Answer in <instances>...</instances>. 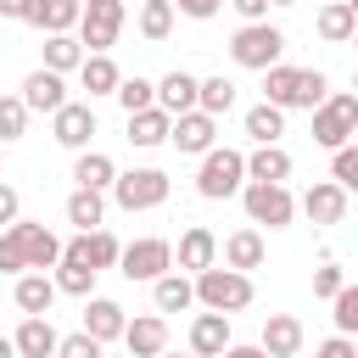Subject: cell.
I'll use <instances>...</instances> for the list:
<instances>
[{
  "label": "cell",
  "instance_id": "obj_1",
  "mask_svg": "<svg viewBox=\"0 0 358 358\" xmlns=\"http://www.w3.org/2000/svg\"><path fill=\"white\" fill-rule=\"evenodd\" d=\"M190 291H196V302H201L207 313H224V319L241 313V308L257 296V291H252V274H235V268H218V263L201 268V274L190 280Z\"/></svg>",
  "mask_w": 358,
  "mask_h": 358
},
{
  "label": "cell",
  "instance_id": "obj_2",
  "mask_svg": "<svg viewBox=\"0 0 358 358\" xmlns=\"http://www.w3.org/2000/svg\"><path fill=\"white\" fill-rule=\"evenodd\" d=\"M352 134H358V95L352 90H330L313 106V145L341 151V145H352Z\"/></svg>",
  "mask_w": 358,
  "mask_h": 358
},
{
  "label": "cell",
  "instance_id": "obj_3",
  "mask_svg": "<svg viewBox=\"0 0 358 358\" xmlns=\"http://www.w3.org/2000/svg\"><path fill=\"white\" fill-rule=\"evenodd\" d=\"M241 185H246V157L235 145H213L196 168V190L207 201H229V196H241Z\"/></svg>",
  "mask_w": 358,
  "mask_h": 358
},
{
  "label": "cell",
  "instance_id": "obj_4",
  "mask_svg": "<svg viewBox=\"0 0 358 358\" xmlns=\"http://www.w3.org/2000/svg\"><path fill=\"white\" fill-rule=\"evenodd\" d=\"M117 34H123V0H84L78 6V45H84V56H106L112 45H117Z\"/></svg>",
  "mask_w": 358,
  "mask_h": 358
},
{
  "label": "cell",
  "instance_id": "obj_5",
  "mask_svg": "<svg viewBox=\"0 0 358 358\" xmlns=\"http://www.w3.org/2000/svg\"><path fill=\"white\" fill-rule=\"evenodd\" d=\"M280 50H285V34H280L274 22H241L235 39H229L235 67H252V73H268V67L280 62Z\"/></svg>",
  "mask_w": 358,
  "mask_h": 358
},
{
  "label": "cell",
  "instance_id": "obj_6",
  "mask_svg": "<svg viewBox=\"0 0 358 358\" xmlns=\"http://www.w3.org/2000/svg\"><path fill=\"white\" fill-rule=\"evenodd\" d=\"M112 201L123 213H151V207L168 201V173L162 168H129V173L112 179Z\"/></svg>",
  "mask_w": 358,
  "mask_h": 358
},
{
  "label": "cell",
  "instance_id": "obj_7",
  "mask_svg": "<svg viewBox=\"0 0 358 358\" xmlns=\"http://www.w3.org/2000/svg\"><path fill=\"white\" fill-rule=\"evenodd\" d=\"M168 268H173V246L162 235H140V241H129L117 252V274L123 280H162Z\"/></svg>",
  "mask_w": 358,
  "mask_h": 358
},
{
  "label": "cell",
  "instance_id": "obj_8",
  "mask_svg": "<svg viewBox=\"0 0 358 358\" xmlns=\"http://www.w3.org/2000/svg\"><path fill=\"white\" fill-rule=\"evenodd\" d=\"M241 207H246V218L252 224H268V229H285L291 218H296V201H291V190L285 185H241Z\"/></svg>",
  "mask_w": 358,
  "mask_h": 358
},
{
  "label": "cell",
  "instance_id": "obj_9",
  "mask_svg": "<svg viewBox=\"0 0 358 358\" xmlns=\"http://www.w3.org/2000/svg\"><path fill=\"white\" fill-rule=\"evenodd\" d=\"M50 140L67 145V151H90V140H95V106H90V101L56 106V112H50Z\"/></svg>",
  "mask_w": 358,
  "mask_h": 358
},
{
  "label": "cell",
  "instance_id": "obj_10",
  "mask_svg": "<svg viewBox=\"0 0 358 358\" xmlns=\"http://www.w3.org/2000/svg\"><path fill=\"white\" fill-rule=\"evenodd\" d=\"M17 241H22V257H28V274H45V268H56L62 263V241L45 229V224H28V218H17V224H6Z\"/></svg>",
  "mask_w": 358,
  "mask_h": 358
},
{
  "label": "cell",
  "instance_id": "obj_11",
  "mask_svg": "<svg viewBox=\"0 0 358 358\" xmlns=\"http://www.w3.org/2000/svg\"><path fill=\"white\" fill-rule=\"evenodd\" d=\"M168 140H173L185 157H207V151L218 145V117H207V112H185V117H173Z\"/></svg>",
  "mask_w": 358,
  "mask_h": 358
},
{
  "label": "cell",
  "instance_id": "obj_12",
  "mask_svg": "<svg viewBox=\"0 0 358 358\" xmlns=\"http://www.w3.org/2000/svg\"><path fill=\"white\" fill-rule=\"evenodd\" d=\"M117 252H123V241H117L112 229H90V235H78V241H67V246H62V257L90 263L95 274H101V268H117Z\"/></svg>",
  "mask_w": 358,
  "mask_h": 358
},
{
  "label": "cell",
  "instance_id": "obj_13",
  "mask_svg": "<svg viewBox=\"0 0 358 358\" xmlns=\"http://www.w3.org/2000/svg\"><path fill=\"white\" fill-rule=\"evenodd\" d=\"M123 324L129 319H123V308L112 296H84V336L90 341H101V347L106 341H123Z\"/></svg>",
  "mask_w": 358,
  "mask_h": 358
},
{
  "label": "cell",
  "instance_id": "obj_14",
  "mask_svg": "<svg viewBox=\"0 0 358 358\" xmlns=\"http://www.w3.org/2000/svg\"><path fill=\"white\" fill-rule=\"evenodd\" d=\"M123 347H129L134 358H157V352H168V319H162V313H140V319H129V324H123Z\"/></svg>",
  "mask_w": 358,
  "mask_h": 358
},
{
  "label": "cell",
  "instance_id": "obj_15",
  "mask_svg": "<svg viewBox=\"0 0 358 358\" xmlns=\"http://www.w3.org/2000/svg\"><path fill=\"white\" fill-rule=\"evenodd\" d=\"M28 112H56V106H67V84H62V73H45V67H34L28 78H22V95H17Z\"/></svg>",
  "mask_w": 358,
  "mask_h": 358
},
{
  "label": "cell",
  "instance_id": "obj_16",
  "mask_svg": "<svg viewBox=\"0 0 358 358\" xmlns=\"http://www.w3.org/2000/svg\"><path fill=\"white\" fill-rule=\"evenodd\" d=\"M173 257H179L185 274H201V268L218 263V235H213L207 224H190V229L179 235V252H173Z\"/></svg>",
  "mask_w": 358,
  "mask_h": 358
},
{
  "label": "cell",
  "instance_id": "obj_17",
  "mask_svg": "<svg viewBox=\"0 0 358 358\" xmlns=\"http://www.w3.org/2000/svg\"><path fill=\"white\" fill-rule=\"evenodd\" d=\"M257 347H263L268 358H296V352H302V319H291V313H268Z\"/></svg>",
  "mask_w": 358,
  "mask_h": 358
},
{
  "label": "cell",
  "instance_id": "obj_18",
  "mask_svg": "<svg viewBox=\"0 0 358 358\" xmlns=\"http://www.w3.org/2000/svg\"><path fill=\"white\" fill-rule=\"evenodd\" d=\"M78 6L84 0H28L22 22H34L39 34H73L78 28Z\"/></svg>",
  "mask_w": 358,
  "mask_h": 358
},
{
  "label": "cell",
  "instance_id": "obj_19",
  "mask_svg": "<svg viewBox=\"0 0 358 358\" xmlns=\"http://www.w3.org/2000/svg\"><path fill=\"white\" fill-rule=\"evenodd\" d=\"M302 213H308L313 224H341V218H347V190H341V185H330V179H319V185H308Z\"/></svg>",
  "mask_w": 358,
  "mask_h": 358
},
{
  "label": "cell",
  "instance_id": "obj_20",
  "mask_svg": "<svg viewBox=\"0 0 358 358\" xmlns=\"http://www.w3.org/2000/svg\"><path fill=\"white\" fill-rule=\"evenodd\" d=\"M229 347V319L224 313H196L190 319V358H218Z\"/></svg>",
  "mask_w": 358,
  "mask_h": 358
},
{
  "label": "cell",
  "instance_id": "obj_21",
  "mask_svg": "<svg viewBox=\"0 0 358 358\" xmlns=\"http://www.w3.org/2000/svg\"><path fill=\"white\" fill-rule=\"evenodd\" d=\"M56 324H50V313L45 319H22L17 324V336H11V347H17V358H56Z\"/></svg>",
  "mask_w": 358,
  "mask_h": 358
},
{
  "label": "cell",
  "instance_id": "obj_22",
  "mask_svg": "<svg viewBox=\"0 0 358 358\" xmlns=\"http://www.w3.org/2000/svg\"><path fill=\"white\" fill-rule=\"evenodd\" d=\"M157 112H168V117H185V112H196V78H190L185 67H173V73L157 84Z\"/></svg>",
  "mask_w": 358,
  "mask_h": 358
},
{
  "label": "cell",
  "instance_id": "obj_23",
  "mask_svg": "<svg viewBox=\"0 0 358 358\" xmlns=\"http://www.w3.org/2000/svg\"><path fill=\"white\" fill-rule=\"evenodd\" d=\"M246 179L252 185H285L291 179V151L285 145H257L246 157Z\"/></svg>",
  "mask_w": 358,
  "mask_h": 358
},
{
  "label": "cell",
  "instance_id": "obj_24",
  "mask_svg": "<svg viewBox=\"0 0 358 358\" xmlns=\"http://www.w3.org/2000/svg\"><path fill=\"white\" fill-rule=\"evenodd\" d=\"M313 28H319V39H330V45H347V39H352V28H358V6H352V0H324Z\"/></svg>",
  "mask_w": 358,
  "mask_h": 358
},
{
  "label": "cell",
  "instance_id": "obj_25",
  "mask_svg": "<svg viewBox=\"0 0 358 358\" xmlns=\"http://www.w3.org/2000/svg\"><path fill=\"white\" fill-rule=\"evenodd\" d=\"M263 101L268 106H296L302 101V67H285V62H274L268 73H263Z\"/></svg>",
  "mask_w": 358,
  "mask_h": 358
},
{
  "label": "cell",
  "instance_id": "obj_26",
  "mask_svg": "<svg viewBox=\"0 0 358 358\" xmlns=\"http://www.w3.org/2000/svg\"><path fill=\"white\" fill-rule=\"evenodd\" d=\"M263 257H268V246H263V235H257V229H235V235L224 241V268H235V274L263 268Z\"/></svg>",
  "mask_w": 358,
  "mask_h": 358
},
{
  "label": "cell",
  "instance_id": "obj_27",
  "mask_svg": "<svg viewBox=\"0 0 358 358\" xmlns=\"http://www.w3.org/2000/svg\"><path fill=\"white\" fill-rule=\"evenodd\" d=\"M17 308H22V319H45L50 313V302H56V285H50V274H17Z\"/></svg>",
  "mask_w": 358,
  "mask_h": 358
},
{
  "label": "cell",
  "instance_id": "obj_28",
  "mask_svg": "<svg viewBox=\"0 0 358 358\" xmlns=\"http://www.w3.org/2000/svg\"><path fill=\"white\" fill-rule=\"evenodd\" d=\"M112 179H117V162L106 151H78V162H73V185L78 190H112Z\"/></svg>",
  "mask_w": 358,
  "mask_h": 358
},
{
  "label": "cell",
  "instance_id": "obj_29",
  "mask_svg": "<svg viewBox=\"0 0 358 358\" xmlns=\"http://www.w3.org/2000/svg\"><path fill=\"white\" fill-rule=\"evenodd\" d=\"M151 296H157V313H185V308H196V291H190V274H162V280H151Z\"/></svg>",
  "mask_w": 358,
  "mask_h": 358
},
{
  "label": "cell",
  "instance_id": "obj_30",
  "mask_svg": "<svg viewBox=\"0 0 358 358\" xmlns=\"http://www.w3.org/2000/svg\"><path fill=\"white\" fill-rule=\"evenodd\" d=\"M168 129H173V117H168V112H157V106H145V112H134V117H129V145L151 151V145H162V140H168Z\"/></svg>",
  "mask_w": 358,
  "mask_h": 358
},
{
  "label": "cell",
  "instance_id": "obj_31",
  "mask_svg": "<svg viewBox=\"0 0 358 358\" xmlns=\"http://www.w3.org/2000/svg\"><path fill=\"white\" fill-rule=\"evenodd\" d=\"M101 218H106V196L73 185V196H67V224H78V235H90V229H101Z\"/></svg>",
  "mask_w": 358,
  "mask_h": 358
},
{
  "label": "cell",
  "instance_id": "obj_32",
  "mask_svg": "<svg viewBox=\"0 0 358 358\" xmlns=\"http://www.w3.org/2000/svg\"><path fill=\"white\" fill-rule=\"evenodd\" d=\"M45 73H78V62H84V45L73 39V34H45Z\"/></svg>",
  "mask_w": 358,
  "mask_h": 358
},
{
  "label": "cell",
  "instance_id": "obj_33",
  "mask_svg": "<svg viewBox=\"0 0 358 358\" xmlns=\"http://www.w3.org/2000/svg\"><path fill=\"white\" fill-rule=\"evenodd\" d=\"M117 78H123V73H117L112 56H84V62H78V84L90 90V101H95V95H112Z\"/></svg>",
  "mask_w": 358,
  "mask_h": 358
},
{
  "label": "cell",
  "instance_id": "obj_34",
  "mask_svg": "<svg viewBox=\"0 0 358 358\" xmlns=\"http://www.w3.org/2000/svg\"><path fill=\"white\" fill-rule=\"evenodd\" d=\"M246 134H252V145H280V134H285V112L268 106V101H257V106L246 112Z\"/></svg>",
  "mask_w": 358,
  "mask_h": 358
},
{
  "label": "cell",
  "instance_id": "obj_35",
  "mask_svg": "<svg viewBox=\"0 0 358 358\" xmlns=\"http://www.w3.org/2000/svg\"><path fill=\"white\" fill-rule=\"evenodd\" d=\"M50 285H56V296H95V268H90V263L62 257V263H56V274H50Z\"/></svg>",
  "mask_w": 358,
  "mask_h": 358
},
{
  "label": "cell",
  "instance_id": "obj_36",
  "mask_svg": "<svg viewBox=\"0 0 358 358\" xmlns=\"http://www.w3.org/2000/svg\"><path fill=\"white\" fill-rule=\"evenodd\" d=\"M235 106V84L218 73V78H196V112H207V117H224Z\"/></svg>",
  "mask_w": 358,
  "mask_h": 358
},
{
  "label": "cell",
  "instance_id": "obj_37",
  "mask_svg": "<svg viewBox=\"0 0 358 358\" xmlns=\"http://www.w3.org/2000/svg\"><path fill=\"white\" fill-rule=\"evenodd\" d=\"M112 95H117V106H123L129 117H134V112H145V106H157V84H151V78H140V73H134V78H117V90H112Z\"/></svg>",
  "mask_w": 358,
  "mask_h": 358
},
{
  "label": "cell",
  "instance_id": "obj_38",
  "mask_svg": "<svg viewBox=\"0 0 358 358\" xmlns=\"http://www.w3.org/2000/svg\"><path fill=\"white\" fill-rule=\"evenodd\" d=\"M140 34H145L151 45H162V39L173 34V6H168V0H145V6H140Z\"/></svg>",
  "mask_w": 358,
  "mask_h": 358
},
{
  "label": "cell",
  "instance_id": "obj_39",
  "mask_svg": "<svg viewBox=\"0 0 358 358\" xmlns=\"http://www.w3.org/2000/svg\"><path fill=\"white\" fill-rule=\"evenodd\" d=\"M22 129H28V106L17 95H0V145L22 140Z\"/></svg>",
  "mask_w": 358,
  "mask_h": 358
},
{
  "label": "cell",
  "instance_id": "obj_40",
  "mask_svg": "<svg viewBox=\"0 0 358 358\" xmlns=\"http://www.w3.org/2000/svg\"><path fill=\"white\" fill-rule=\"evenodd\" d=\"M330 302H336V313H330L336 319V336H352L358 330V285H341Z\"/></svg>",
  "mask_w": 358,
  "mask_h": 358
},
{
  "label": "cell",
  "instance_id": "obj_41",
  "mask_svg": "<svg viewBox=\"0 0 358 358\" xmlns=\"http://www.w3.org/2000/svg\"><path fill=\"white\" fill-rule=\"evenodd\" d=\"M330 185H341V190H352V185H358V145L330 151Z\"/></svg>",
  "mask_w": 358,
  "mask_h": 358
},
{
  "label": "cell",
  "instance_id": "obj_42",
  "mask_svg": "<svg viewBox=\"0 0 358 358\" xmlns=\"http://www.w3.org/2000/svg\"><path fill=\"white\" fill-rule=\"evenodd\" d=\"M0 274H28V257H22V241L11 229H0Z\"/></svg>",
  "mask_w": 358,
  "mask_h": 358
},
{
  "label": "cell",
  "instance_id": "obj_43",
  "mask_svg": "<svg viewBox=\"0 0 358 358\" xmlns=\"http://www.w3.org/2000/svg\"><path fill=\"white\" fill-rule=\"evenodd\" d=\"M324 95H330V78H324L319 67H302V101H296V106H308V112H313Z\"/></svg>",
  "mask_w": 358,
  "mask_h": 358
},
{
  "label": "cell",
  "instance_id": "obj_44",
  "mask_svg": "<svg viewBox=\"0 0 358 358\" xmlns=\"http://www.w3.org/2000/svg\"><path fill=\"white\" fill-rule=\"evenodd\" d=\"M56 358H101V341H90L84 330H73V336L56 341Z\"/></svg>",
  "mask_w": 358,
  "mask_h": 358
},
{
  "label": "cell",
  "instance_id": "obj_45",
  "mask_svg": "<svg viewBox=\"0 0 358 358\" xmlns=\"http://www.w3.org/2000/svg\"><path fill=\"white\" fill-rule=\"evenodd\" d=\"M341 285H347V274H341L336 263H319V268H313V296H336Z\"/></svg>",
  "mask_w": 358,
  "mask_h": 358
},
{
  "label": "cell",
  "instance_id": "obj_46",
  "mask_svg": "<svg viewBox=\"0 0 358 358\" xmlns=\"http://www.w3.org/2000/svg\"><path fill=\"white\" fill-rule=\"evenodd\" d=\"M168 6H173L179 17H196V22H207V17H218V6H224V0H168Z\"/></svg>",
  "mask_w": 358,
  "mask_h": 358
},
{
  "label": "cell",
  "instance_id": "obj_47",
  "mask_svg": "<svg viewBox=\"0 0 358 358\" xmlns=\"http://www.w3.org/2000/svg\"><path fill=\"white\" fill-rule=\"evenodd\" d=\"M17 218H22V196L11 185H0V224H17Z\"/></svg>",
  "mask_w": 358,
  "mask_h": 358
},
{
  "label": "cell",
  "instance_id": "obj_48",
  "mask_svg": "<svg viewBox=\"0 0 358 358\" xmlns=\"http://www.w3.org/2000/svg\"><path fill=\"white\" fill-rule=\"evenodd\" d=\"M313 358H358V347H352V336H330Z\"/></svg>",
  "mask_w": 358,
  "mask_h": 358
},
{
  "label": "cell",
  "instance_id": "obj_49",
  "mask_svg": "<svg viewBox=\"0 0 358 358\" xmlns=\"http://www.w3.org/2000/svg\"><path fill=\"white\" fill-rule=\"evenodd\" d=\"M229 6H235L246 22H268V0H229Z\"/></svg>",
  "mask_w": 358,
  "mask_h": 358
},
{
  "label": "cell",
  "instance_id": "obj_50",
  "mask_svg": "<svg viewBox=\"0 0 358 358\" xmlns=\"http://www.w3.org/2000/svg\"><path fill=\"white\" fill-rule=\"evenodd\" d=\"M218 358H268V352H263V347H257V341H252V347H241V341H229V347H224V352H218Z\"/></svg>",
  "mask_w": 358,
  "mask_h": 358
},
{
  "label": "cell",
  "instance_id": "obj_51",
  "mask_svg": "<svg viewBox=\"0 0 358 358\" xmlns=\"http://www.w3.org/2000/svg\"><path fill=\"white\" fill-rule=\"evenodd\" d=\"M22 11H28V0H0V17H11V22H22Z\"/></svg>",
  "mask_w": 358,
  "mask_h": 358
},
{
  "label": "cell",
  "instance_id": "obj_52",
  "mask_svg": "<svg viewBox=\"0 0 358 358\" xmlns=\"http://www.w3.org/2000/svg\"><path fill=\"white\" fill-rule=\"evenodd\" d=\"M0 358H17V347H11V336H0Z\"/></svg>",
  "mask_w": 358,
  "mask_h": 358
},
{
  "label": "cell",
  "instance_id": "obj_53",
  "mask_svg": "<svg viewBox=\"0 0 358 358\" xmlns=\"http://www.w3.org/2000/svg\"><path fill=\"white\" fill-rule=\"evenodd\" d=\"M157 358H190V352H157Z\"/></svg>",
  "mask_w": 358,
  "mask_h": 358
},
{
  "label": "cell",
  "instance_id": "obj_54",
  "mask_svg": "<svg viewBox=\"0 0 358 358\" xmlns=\"http://www.w3.org/2000/svg\"><path fill=\"white\" fill-rule=\"evenodd\" d=\"M268 6H296V0H268Z\"/></svg>",
  "mask_w": 358,
  "mask_h": 358
},
{
  "label": "cell",
  "instance_id": "obj_55",
  "mask_svg": "<svg viewBox=\"0 0 358 358\" xmlns=\"http://www.w3.org/2000/svg\"><path fill=\"white\" fill-rule=\"evenodd\" d=\"M0 151H6V145H0Z\"/></svg>",
  "mask_w": 358,
  "mask_h": 358
}]
</instances>
